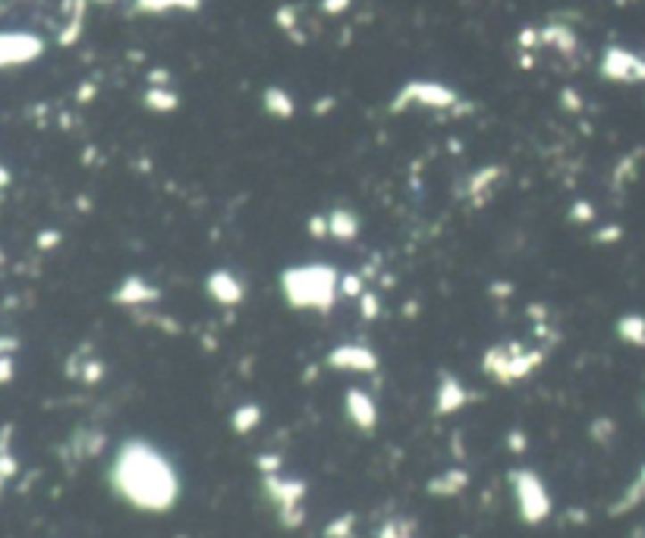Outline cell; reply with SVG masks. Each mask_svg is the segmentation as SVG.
<instances>
[{"label": "cell", "mask_w": 645, "mask_h": 538, "mask_svg": "<svg viewBox=\"0 0 645 538\" xmlns=\"http://www.w3.org/2000/svg\"><path fill=\"white\" fill-rule=\"evenodd\" d=\"M16 472H20V459L13 457V453H0V476L4 478H13Z\"/></svg>", "instance_id": "603a6c76"}, {"label": "cell", "mask_w": 645, "mask_h": 538, "mask_svg": "<svg viewBox=\"0 0 645 538\" xmlns=\"http://www.w3.org/2000/svg\"><path fill=\"white\" fill-rule=\"evenodd\" d=\"M259 406H243L236 416H233V426H236V432H249V428L259 426Z\"/></svg>", "instance_id": "ffe728a7"}, {"label": "cell", "mask_w": 645, "mask_h": 538, "mask_svg": "<svg viewBox=\"0 0 645 538\" xmlns=\"http://www.w3.org/2000/svg\"><path fill=\"white\" fill-rule=\"evenodd\" d=\"M624 236V230H620V227H605V230H599V243H617V239Z\"/></svg>", "instance_id": "4316f807"}, {"label": "cell", "mask_w": 645, "mask_h": 538, "mask_svg": "<svg viewBox=\"0 0 645 538\" xmlns=\"http://www.w3.org/2000/svg\"><path fill=\"white\" fill-rule=\"evenodd\" d=\"M154 290L139 277H129L123 280V286L117 290V302H127V306H136V302H152Z\"/></svg>", "instance_id": "8fae6325"}, {"label": "cell", "mask_w": 645, "mask_h": 538, "mask_svg": "<svg viewBox=\"0 0 645 538\" xmlns=\"http://www.w3.org/2000/svg\"><path fill=\"white\" fill-rule=\"evenodd\" d=\"M202 0H136L139 13H167V10H199Z\"/></svg>", "instance_id": "9a60e30c"}, {"label": "cell", "mask_w": 645, "mask_h": 538, "mask_svg": "<svg viewBox=\"0 0 645 538\" xmlns=\"http://www.w3.org/2000/svg\"><path fill=\"white\" fill-rule=\"evenodd\" d=\"M63 16H67V20H63L57 41H61L63 47H70L82 35V26H86V0H63Z\"/></svg>", "instance_id": "52a82bcc"}, {"label": "cell", "mask_w": 645, "mask_h": 538, "mask_svg": "<svg viewBox=\"0 0 645 538\" xmlns=\"http://www.w3.org/2000/svg\"><path fill=\"white\" fill-rule=\"evenodd\" d=\"M356 230H360V220H356V214L343 211V208L331 211V218H327V233H331V236L350 239V236H356Z\"/></svg>", "instance_id": "7c38bea8"}, {"label": "cell", "mask_w": 645, "mask_h": 538, "mask_svg": "<svg viewBox=\"0 0 645 538\" xmlns=\"http://www.w3.org/2000/svg\"><path fill=\"white\" fill-rule=\"evenodd\" d=\"M208 290H211V296L218 299V302H224V306H233V302L243 299V284L233 277L230 271H214L211 277H208Z\"/></svg>", "instance_id": "ba28073f"}, {"label": "cell", "mask_w": 645, "mask_h": 538, "mask_svg": "<svg viewBox=\"0 0 645 538\" xmlns=\"http://www.w3.org/2000/svg\"><path fill=\"white\" fill-rule=\"evenodd\" d=\"M4 482H7V478H4V476H0V492H4Z\"/></svg>", "instance_id": "1f68e13d"}, {"label": "cell", "mask_w": 645, "mask_h": 538, "mask_svg": "<svg viewBox=\"0 0 645 538\" xmlns=\"http://www.w3.org/2000/svg\"><path fill=\"white\" fill-rule=\"evenodd\" d=\"M284 290L293 306L327 309L337 293V277L331 268H290L284 274Z\"/></svg>", "instance_id": "7a4b0ae2"}, {"label": "cell", "mask_w": 645, "mask_h": 538, "mask_svg": "<svg viewBox=\"0 0 645 538\" xmlns=\"http://www.w3.org/2000/svg\"><path fill=\"white\" fill-rule=\"evenodd\" d=\"M601 76L614 82H645V60L626 47H608L601 57Z\"/></svg>", "instance_id": "277c9868"}, {"label": "cell", "mask_w": 645, "mask_h": 538, "mask_svg": "<svg viewBox=\"0 0 645 538\" xmlns=\"http://www.w3.org/2000/svg\"><path fill=\"white\" fill-rule=\"evenodd\" d=\"M517 492H519V507H523V517L529 523L542 519L548 513V498H545V488L539 485V478L529 476V472H519L517 476Z\"/></svg>", "instance_id": "8992f818"}, {"label": "cell", "mask_w": 645, "mask_h": 538, "mask_svg": "<svg viewBox=\"0 0 645 538\" xmlns=\"http://www.w3.org/2000/svg\"><path fill=\"white\" fill-rule=\"evenodd\" d=\"M539 35H542V41H545V45H554L558 51H564V54L576 51V35H573L566 26H548L545 32H539Z\"/></svg>", "instance_id": "2e32d148"}, {"label": "cell", "mask_w": 645, "mask_h": 538, "mask_svg": "<svg viewBox=\"0 0 645 538\" xmlns=\"http://www.w3.org/2000/svg\"><path fill=\"white\" fill-rule=\"evenodd\" d=\"M274 22H277V26L284 29L286 35H293V38H296V26H300V20H296V7H290V4H286V7H280L277 13H274Z\"/></svg>", "instance_id": "44dd1931"}, {"label": "cell", "mask_w": 645, "mask_h": 538, "mask_svg": "<svg viewBox=\"0 0 645 538\" xmlns=\"http://www.w3.org/2000/svg\"><path fill=\"white\" fill-rule=\"evenodd\" d=\"M331 366H343V368H372L375 356L362 346H340L337 352H331Z\"/></svg>", "instance_id": "9c48e42d"}, {"label": "cell", "mask_w": 645, "mask_h": 538, "mask_svg": "<svg viewBox=\"0 0 645 538\" xmlns=\"http://www.w3.org/2000/svg\"><path fill=\"white\" fill-rule=\"evenodd\" d=\"M16 375V362H13V352H4L0 356V385H10Z\"/></svg>", "instance_id": "7402d4cb"}, {"label": "cell", "mask_w": 645, "mask_h": 538, "mask_svg": "<svg viewBox=\"0 0 645 538\" xmlns=\"http://www.w3.org/2000/svg\"><path fill=\"white\" fill-rule=\"evenodd\" d=\"M0 261H4V252H0Z\"/></svg>", "instance_id": "836d02e7"}, {"label": "cell", "mask_w": 645, "mask_h": 538, "mask_svg": "<svg viewBox=\"0 0 645 538\" xmlns=\"http://www.w3.org/2000/svg\"><path fill=\"white\" fill-rule=\"evenodd\" d=\"M463 403H466L463 387L457 385V378H447L444 385H441L438 410H441V412H453V410H459V406H463Z\"/></svg>", "instance_id": "e0dca14e"}, {"label": "cell", "mask_w": 645, "mask_h": 538, "mask_svg": "<svg viewBox=\"0 0 645 538\" xmlns=\"http://www.w3.org/2000/svg\"><path fill=\"white\" fill-rule=\"evenodd\" d=\"M10 438H13V426H4L0 428V453L10 451Z\"/></svg>", "instance_id": "f1b7e54d"}, {"label": "cell", "mask_w": 645, "mask_h": 538, "mask_svg": "<svg viewBox=\"0 0 645 538\" xmlns=\"http://www.w3.org/2000/svg\"><path fill=\"white\" fill-rule=\"evenodd\" d=\"M350 4H353V0H321V10H325L327 16H337V13H343Z\"/></svg>", "instance_id": "d4e9b609"}, {"label": "cell", "mask_w": 645, "mask_h": 538, "mask_svg": "<svg viewBox=\"0 0 645 538\" xmlns=\"http://www.w3.org/2000/svg\"><path fill=\"white\" fill-rule=\"evenodd\" d=\"M7 186H10V170L7 167H0V193H4Z\"/></svg>", "instance_id": "4dcf8cb0"}, {"label": "cell", "mask_w": 645, "mask_h": 538, "mask_svg": "<svg viewBox=\"0 0 645 538\" xmlns=\"http://www.w3.org/2000/svg\"><path fill=\"white\" fill-rule=\"evenodd\" d=\"M457 101V92L438 82H409L403 92L393 98V111H406L409 104H428V107H451Z\"/></svg>", "instance_id": "5b68a950"}, {"label": "cell", "mask_w": 645, "mask_h": 538, "mask_svg": "<svg viewBox=\"0 0 645 538\" xmlns=\"http://www.w3.org/2000/svg\"><path fill=\"white\" fill-rule=\"evenodd\" d=\"M16 350V337H0V356Z\"/></svg>", "instance_id": "f546056e"}, {"label": "cell", "mask_w": 645, "mask_h": 538, "mask_svg": "<svg viewBox=\"0 0 645 538\" xmlns=\"http://www.w3.org/2000/svg\"><path fill=\"white\" fill-rule=\"evenodd\" d=\"M617 334L633 346H642L645 350V319L642 315H624L617 321Z\"/></svg>", "instance_id": "5bb4252c"}, {"label": "cell", "mask_w": 645, "mask_h": 538, "mask_svg": "<svg viewBox=\"0 0 645 538\" xmlns=\"http://www.w3.org/2000/svg\"><path fill=\"white\" fill-rule=\"evenodd\" d=\"M61 239H63L61 230H45V233H38V239H35V243H38V249H54L57 243H61Z\"/></svg>", "instance_id": "cb8c5ba5"}, {"label": "cell", "mask_w": 645, "mask_h": 538, "mask_svg": "<svg viewBox=\"0 0 645 538\" xmlns=\"http://www.w3.org/2000/svg\"><path fill=\"white\" fill-rule=\"evenodd\" d=\"M113 488L136 507L164 510L177 501V476L145 444H127L113 463Z\"/></svg>", "instance_id": "6da1fadb"}, {"label": "cell", "mask_w": 645, "mask_h": 538, "mask_svg": "<svg viewBox=\"0 0 645 538\" xmlns=\"http://www.w3.org/2000/svg\"><path fill=\"white\" fill-rule=\"evenodd\" d=\"M642 501H645V466L639 469L636 482H633V485L624 492V498H620L617 504L611 507V513H614V517H620V513H626V510H633V507H639Z\"/></svg>", "instance_id": "4fadbf2b"}, {"label": "cell", "mask_w": 645, "mask_h": 538, "mask_svg": "<svg viewBox=\"0 0 645 538\" xmlns=\"http://www.w3.org/2000/svg\"><path fill=\"white\" fill-rule=\"evenodd\" d=\"M343 293L346 296H362V280L356 274L353 277H343Z\"/></svg>", "instance_id": "83f0119b"}, {"label": "cell", "mask_w": 645, "mask_h": 538, "mask_svg": "<svg viewBox=\"0 0 645 538\" xmlns=\"http://www.w3.org/2000/svg\"><path fill=\"white\" fill-rule=\"evenodd\" d=\"M265 107H268V113L286 120L293 113V98L284 92V88H268V92H265Z\"/></svg>", "instance_id": "ac0fdd59"}, {"label": "cell", "mask_w": 645, "mask_h": 538, "mask_svg": "<svg viewBox=\"0 0 645 538\" xmlns=\"http://www.w3.org/2000/svg\"><path fill=\"white\" fill-rule=\"evenodd\" d=\"M45 54V41L32 32H0V70L26 67Z\"/></svg>", "instance_id": "3957f363"}, {"label": "cell", "mask_w": 645, "mask_h": 538, "mask_svg": "<svg viewBox=\"0 0 645 538\" xmlns=\"http://www.w3.org/2000/svg\"><path fill=\"white\" fill-rule=\"evenodd\" d=\"M573 218H579V224H589V220L595 218L592 205H585V202H579V205L573 208Z\"/></svg>", "instance_id": "484cf974"}, {"label": "cell", "mask_w": 645, "mask_h": 538, "mask_svg": "<svg viewBox=\"0 0 645 538\" xmlns=\"http://www.w3.org/2000/svg\"><path fill=\"white\" fill-rule=\"evenodd\" d=\"M346 410H350V416L356 418V426H362V428L375 426V403L366 397V393H360V391L346 393Z\"/></svg>", "instance_id": "30bf717a"}, {"label": "cell", "mask_w": 645, "mask_h": 538, "mask_svg": "<svg viewBox=\"0 0 645 538\" xmlns=\"http://www.w3.org/2000/svg\"><path fill=\"white\" fill-rule=\"evenodd\" d=\"M145 104L152 107V111H173V107H177V95H173L170 88H148Z\"/></svg>", "instance_id": "d6986e66"}, {"label": "cell", "mask_w": 645, "mask_h": 538, "mask_svg": "<svg viewBox=\"0 0 645 538\" xmlns=\"http://www.w3.org/2000/svg\"><path fill=\"white\" fill-rule=\"evenodd\" d=\"M98 4H113V0H98Z\"/></svg>", "instance_id": "d6a6232c"}]
</instances>
